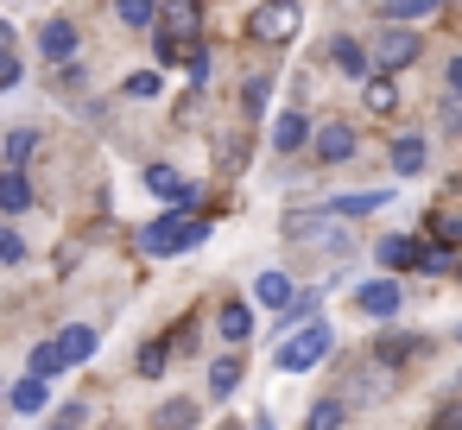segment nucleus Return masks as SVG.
<instances>
[{
  "instance_id": "nucleus-1",
  "label": "nucleus",
  "mask_w": 462,
  "mask_h": 430,
  "mask_svg": "<svg viewBox=\"0 0 462 430\" xmlns=\"http://www.w3.org/2000/svg\"><path fill=\"white\" fill-rule=\"evenodd\" d=\"M89 354H96V329H89V323H70V329H58L51 342H39V348H32L26 373L51 380V373H64V367H77V361H89Z\"/></svg>"
},
{
  "instance_id": "nucleus-2",
  "label": "nucleus",
  "mask_w": 462,
  "mask_h": 430,
  "mask_svg": "<svg viewBox=\"0 0 462 430\" xmlns=\"http://www.w3.org/2000/svg\"><path fill=\"white\" fill-rule=\"evenodd\" d=\"M203 234H209V222H197V215H159V222H146L140 228V253H190V247H203Z\"/></svg>"
},
{
  "instance_id": "nucleus-3",
  "label": "nucleus",
  "mask_w": 462,
  "mask_h": 430,
  "mask_svg": "<svg viewBox=\"0 0 462 430\" xmlns=\"http://www.w3.org/2000/svg\"><path fill=\"white\" fill-rule=\"evenodd\" d=\"M298 26H304L298 0H260V7L247 14V32H254L260 45H285V39H298Z\"/></svg>"
},
{
  "instance_id": "nucleus-4",
  "label": "nucleus",
  "mask_w": 462,
  "mask_h": 430,
  "mask_svg": "<svg viewBox=\"0 0 462 430\" xmlns=\"http://www.w3.org/2000/svg\"><path fill=\"white\" fill-rule=\"evenodd\" d=\"M329 335H336L329 323H304L291 342H279V354H273V361H279L285 373H304V367H317V361L329 354Z\"/></svg>"
},
{
  "instance_id": "nucleus-5",
  "label": "nucleus",
  "mask_w": 462,
  "mask_h": 430,
  "mask_svg": "<svg viewBox=\"0 0 462 430\" xmlns=\"http://www.w3.org/2000/svg\"><path fill=\"white\" fill-rule=\"evenodd\" d=\"M374 58H380V70H405V64L418 58V32H405V20H393V26L374 39Z\"/></svg>"
},
{
  "instance_id": "nucleus-6",
  "label": "nucleus",
  "mask_w": 462,
  "mask_h": 430,
  "mask_svg": "<svg viewBox=\"0 0 462 430\" xmlns=\"http://www.w3.org/2000/svg\"><path fill=\"white\" fill-rule=\"evenodd\" d=\"M140 184H146L152 197H165L171 209H190V203H197V184H190L184 171H171V165H146V178H140Z\"/></svg>"
},
{
  "instance_id": "nucleus-7",
  "label": "nucleus",
  "mask_w": 462,
  "mask_h": 430,
  "mask_svg": "<svg viewBox=\"0 0 462 430\" xmlns=\"http://www.w3.org/2000/svg\"><path fill=\"white\" fill-rule=\"evenodd\" d=\"M197 26H203V14H197V0H165V7H159V39L197 45Z\"/></svg>"
},
{
  "instance_id": "nucleus-8",
  "label": "nucleus",
  "mask_w": 462,
  "mask_h": 430,
  "mask_svg": "<svg viewBox=\"0 0 462 430\" xmlns=\"http://www.w3.org/2000/svg\"><path fill=\"white\" fill-rule=\"evenodd\" d=\"M310 146H317L323 165H342V159H355V127H348V121H329V127H317Z\"/></svg>"
},
{
  "instance_id": "nucleus-9",
  "label": "nucleus",
  "mask_w": 462,
  "mask_h": 430,
  "mask_svg": "<svg viewBox=\"0 0 462 430\" xmlns=\"http://www.w3.org/2000/svg\"><path fill=\"white\" fill-rule=\"evenodd\" d=\"M39 51H45L51 64H70V58H77V26H70V20L39 26Z\"/></svg>"
},
{
  "instance_id": "nucleus-10",
  "label": "nucleus",
  "mask_w": 462,
  "mask_h": 430,
  "mask_svg": "<svg viewBox=\"0 0 462 430\" xmlns=\"http://www.w3.org/2000/svg\"><path fill=\"white\" fill-rule=\"evenodd\" d=\"M273 146H279V152H298V146H310V121H304L298 108H291V114H279V121H273Z\"/></svg>"
},
{
  "instance_id": "nucleus-11",
  "label": "nucleus",
  "mask_w": 462,
  "mask_h": 430,
  "mask_svg": "<svg viewBox=\"0 0 462 430\" xmlns=\"http://www.w3.org/2000/svg\"><path fill=\"white\" fill-rule=\"evenodd\" d=\"M361 310H367V316H393V310H399V285H393V279L361 285Z\"/></svg>"
},
{
  "instance_id": "nucleus-12",
  "label": "nucleus",
  "mask_w": 462,
  "mask_h": 430,
  "mask_svg": "<svg viewBox=\"0 0 462 430\" xmlns=\"http://www.w3.org/2000/svg\"><path fill=\"white\" fill-rule=\"evenodd\" d=\"M0 209H7V215L32 209V184H26V171H0Z\"/></svg>"
},
{
  "instance_id": "nucleus-13",
  "label": "nucleus",
  "mask_w": 462,
  "mask_h": 430,
  "mask_svg": "<svg viewBox=\"0 0 462 430\" xmlns=\"http://www.w3.org/2000/svg\"><path fill=\"white\" fill-rule=\"evenodd\" d=\"M393 171H399V178L424 171V140H418V133H399V140H393Z\"/></svg>"
},
{
  "instance_id": "nucleus-14",
  "label": "nucleus",
  "mask_w": 462,
  "mask_h": 430,
  "mask_svg": "<svg viewBox=\"0 0 462 430\" xmlns=\"http://www.w3.org/2000/svg\"><path fill=\"white\" fill-rule=\"evenodd\" d=\"M361 102H367V114H393V108H399V89H393V77H367Z\"/></svg>"
},
{
  "instance_id": "nucleus-15",
  "label": "nucleus",
  "mask_w": 462,
  "mask_h": 430,
  "mask_svg": "<svg viewBox=\"0 0 462 430\" xmlns=\"http://www.w3.org/2000/svg\"><path fill=\"white\" fill-rule=\"evenodd\" d=\"M418 253H424V247H418L411 234H386V241H380V266H418Z\"/></svg>"
},
{
  "instance_id": "nucleus-16",
  "label": "nucleus",
  "mask_w": 462,
  "mask_h": 430,
  "mask_svg": "<svg viewBox=\"0 0 462 430\" xmlns=\"http://www.w3.org/2000/svg\"><path fill=\"white\" fill-rule=\"evenodd\" d=\"M254 297L273 304V310H285V304H291V279H285V272H260V279H254Z\"/></svg>"
},
{
  "instance_id": "nucleus-17",
  "label": "nucleus",
  "mask_w": 462,
  "mask_h": 430,
  "mask_svg": "<svg viewBox=\"0 0 462 430\" xmlns=\"http://www.w3.org/2000/svg\"><path fill=\"white\" fill-rule=\"evenodd\" d=\"M247 335H254V310H247V304H222V342L241 348Z\"/></svg>"
},
{
  "instance_id": "nucleus-18",
  "label": "nucleus",
  "mask_w": 462,
  "mask_h": 430,
  "mask_svg": "<svg viewBox=\"0 0 462 430\" xmlns=\"http://www.w3.org/2000/svg\"><path fill=\"white\" fill-rule=\"evenodd\" d=\"M51 405V386L39 380V373H26L20 386H14V411H45Z\"/></svg>"
},
{
  "instance_id": "nucleus-19",
  "label": "nucleus",
  "mask_w": 462,
  "mask_h": 430,
  "mask_svg": "<svg viewBox=\"0 0 462 430\" xmlns=\"http://www.w3.org/2000/svg\"><path fill=\"white\" fill-rule=\"evenodd\" d=\"M393 203V190H367V197H342V203H329V215H374V209H386Z\"/></svg>"
},
{
  "instance_id": "nucleus-20",
  "label": "nucleus",
  "mask_w": 462,
  "mask_h": 430,
  "mask_svg": "<svg viewBox=\"0 0 462 430\" xmlns=\"http://www.w3.org/2000/svg\"><path fill=\"white\" fill-rule=\"evenodd\" d=\"M197 424V405L190 398H171V405H159V417H152V430H190Z\"/></svg>"
},
{
  "instance_id": "nucleus-21",
  "label": "nucleus",
  "mask_w": 462,
  "mask_h": 430,
  "mask_svg": "<svg viewBox=\"0 0 462 430\" xmlns=\"http://www.w3.org/2000/svg\"><path fill=\"white\" fill-rule=\"evenodd\" d=\"M115 14H121L134 32H146V26H159V0H115Z\"/></svg>"
},
{
  "instance_id": "nucleus-22",
  "label": "nucleus",
  "mask_w": 462,
  "mask_h": 430,
  "mask_svg": "<svg viewBox=\"0 0 462 430\" xmlns=\"http://www.w3.org/2000/svg\"><path fill=\"white\" fill-rule=\"evenodd\" d=\"M235 386H241V361H235V354H222V361L209 367V392H216V398H228Z\"/></svg>"
},
{
  "instance_id": "nucleus-23",
  "label": "nucleus",
  "mask_w": 462,
  "mask_h": 430,
  "mask_svg": "<svg viewBox=\"0 0 462 430\" xmlns=\"http://www.w3.org/2000/svg\"><path fill=\"white\" fill-rule=\"evenodd\" d=\"M329 58H336L348 77H367V51H361L355 39H336V45H329Z\"/></svg>"
},
{
  "instance_id": "nucleus-24",
  "label": "nucleus",
  "mask_w": 462,
  "mask_h": 430,
  "mask_svg": "<svg viewBox=\"0 0 462 430\" xmlns=\"http://www.w3.org/2000/svg\"><path fill=\"white\" fill-rule=\"evenodd\" d=\"M342 417H348V405H342V398H323V405L310 411V430H342Z\"/></svg>"
},
{
  "instance_id": "nucleus-25",
  "label": "nucleus",
  "mask_w": 462,
  "mask_h": 430,
  "mask_svg": "<svg viewBox=\"0 0 462 430\" xmlns=\"http://www.w3.org/2000/svg\"><path fill=\"white\" fill-rule=\"evenodd\" d=\"M165 354H171L165 342H146V348H140V373H146V380H159V373H165Z\"/></svg>"
},
{
  "instance_id": "nucleus-26",
  "label": "nucleus",
  "mask_w": 462,
  "mask_h": 430,
  "mask_svg": "<svg viewBox=\"0 0 462 430\" xmlns=\"http://www.w3.org/2000/svg\"><path fill=\"white\" fill-rule=\"evenodd\" d=\"M127 96H134V102H152V96H159V77H152V70H134V77H127Z\"/></svg>"
},
{
  "instance_id": "nucleus-27",
  "label": "nucleus",
  "mask_w": 462,
  "mask_h": 430,
  "mask_svg": "<svg viewBox=\"0 0 462 430\" xmlns=\"http://www.w3.org/2000/svg\"><path fill=\"white\" fill-rule=\"evenodd\" d=\"M266 96H273V77H247V89H241V102H247L254 114L266 108Z\"/></svg>"
},
{
  "instance_id": "nucleus-28",
  "label": "nucleus",
  "mask_w": 462,
  "mask_h": 430,
  "mask_svg": "<svg viewBox=\"0 0 462 430\" xmlns=\"http://www.w3.org/2000/svg\"><path fill=\"white\" fill-rule=\"evenodd\" d=\"M0 260H7V266H20V260H26V241H20V228H0Z\"/></svg>"
},
{
  "instance_id": "nucleus-29",
  "label": "nucleus",
  "mask_w": 462,
  "mask_h": 430,
  "mask_svg": "<svg viewBox=\"0 0 462 430\" xmlns=\"http://www.w3.org/2000/svg\"><path fill=\"white\" fill-rule=\"evenodd\" d=\"M437 14V0H393V20H424Z\"/></svg>"
},
{
  "instance_id": "nucleus-30",
  "label": "nucleus",
  "mask_w": 462,
  "mask_h": 430,
  "mask_svg": "<svg viewBox=\"0 0 462 430\" xmlns=\"http://www.w3.org/2000/svg\"><path fill=\"white\" fill-rule=\"evenodd\" d=\"M411 348H418V342H411V335H386V342H380V361H405V354H411Z\"/></svg>"
},
{
  "instance_id": "nucleus-31",
  "label": "nucleus",
  "mask_w": 462,
  "mask_h": 430,
  "mask_svg": "<svg viewBox=\"0 0 462 430\" xmlns=\"http://www.w3.org/2000/svg\"><path fill=\"white\" fill-rule=\"evenodd\" d=\"M418 266H424V272H449V247H424Z\"/></svg>"
},
{
  "instance_id": "nucleus-32",
  "label": "nucleus",
  "mask_w": 462,
  "mask_h": 430,
  "mask_svg": "<svg viewBox=\"0 0 462 430\" xmlns=\"http://www.w3.org/2000/svg\"><path fill=\"white\" fill-rule=\"evenodd\" d=\"M430 430H462V398H456V405H443V411L430 417Z\"/></svg>"
},
{
  "instance_id": "nucleus-33",
  "label": "nucleus",
  "mask_w": 462,
  "mask_h": 430,
  "mask_svg": "<svg viewBox=\"0 0 462 430\" xmlns=\"http://www.w3.org/2000/svg\"><path fill=\"white\" fill-rule=\"evenodd\" d=\"M437 234H449V241H462V209H437Z\"/></svg>"
},
{
  "instance_id": "nucleus-34",
  "label": "nucleus",
  "mask_w": 462,
  "mask_h": 430,
  "mask_svg": "<svg viewBox=\"0 0 462 430\" xmlns=\"http://www.w3.org/2000/svg\"><path fill=\"white\" fill-rule=\"evenodd\" d=\"M0 89H20V58L0 51Z\"/></svg>"
},
{
  "instance_id": "nucleus-35",
  "label": "nucleus",
  "mask_w": 462,
  "mask_h": 430,
  "mask_svg": "<svg viewBox=\"0 0 462 430\" xmlns=\"http://www.w3.org/2000/svg\"><path fill=\"white\" fill-rule=\"evenodd\" d=\"M7 159L26 165V159H32V133H14V140H7Z\"/></svg>"
},
{
  "instance_id": "nucleus-36",
  "label": "nucleus",
  "mask_w": 462,
  "mask_h": 430,
  "mask_svg": "<svg viewBox=\"0 0 462 430\" xmlns=\"http://www.w3.org/2000/svg\"><path fill=\"white\" fill-rule=\"evenodd\" d=\"M449 89H456V96H462V58H456V64H449Z\"/></svg>"
},
{
  "instance_id": "nucleus-37",
  "label": "nucleus",
  "mask_w": 462,
  "mask_h": 430,
  "mask_svg": "<svg viewBox=\"0 0 462 430\" xmlns=\"http://www.w3.org/2000/svg\"><path fill=\"white\" fill-rule=\"evenodd\" d=\"M0 51H14V26L7 20H0Z\"/></svg>"
},
{
  "instance_id": "nucleus-38",
  "label": "nucleus",
  "mask_w": 462,
  "mask_h": 430,
  "mask_svg": "<svg viewBox=\"0 0 462 430\" xmlns=\"http://www.w3.org/2000/svg\"><path fill=\"white\" fill-rule=\"evenodd\" d=\"M456 335H462V329H456Z\"/></svg>"
}]
</instances>
